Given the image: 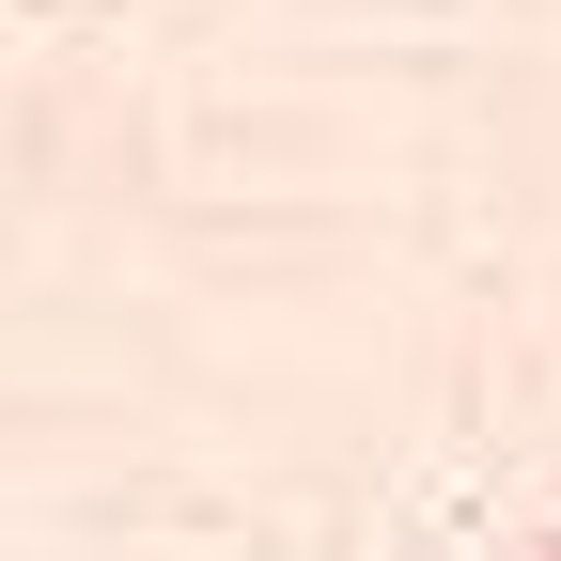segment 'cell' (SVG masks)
Listing matches in <instances>:
<instances>
[{
	"label": "cell",
	"mask_w": 561,
	"mask_h": 561,
	"mask_svg": "<svg viewBox=\"0 0 561 561\" xmlns=\"http://www.w3.org/2000/svg\"><path fill=\"white\" fill-rule=\"evenodd\" d=\"M530 561H561V546H530Z\"/></svg>",
	"instance_id": "6da1fadb"
}]
</instances>
